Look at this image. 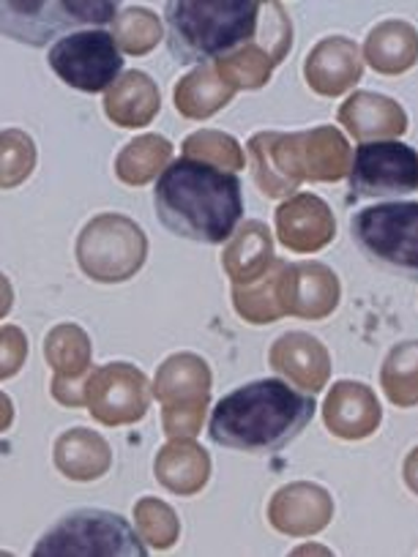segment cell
<instances>
[{"label": "cell", "instance_id": "1", "mask_svg": "<svg viewBox=\"0 0 418 557\" xmlns=\"http://www.w3.org/2000/svg\"><path fill=\"white\" fill-rule=\"evenodd\" d=\"M168 45L179 63L222 61L246 45H262L279 61L293 47V23L282 3L230 0V3H168Z\"/></svg>", "mask_w": 418, "mask_h": 557}, {"label": "cell", "instance_id": "2", "mask_svg": "<svg viewBox=\"0 0 418 557\" xmlns=\"http://www.w3.org/2000/svg\"><path fill=\"white\" fill-rule=\"evenodd\" d=\"M315 418V399L276 377L255 380L222 396L211 410L208 435L217 446L273 454L291 446Z\"/></svg>", "mask_w": 418, "mask_h": 557}, {"label": "cell", "instance_id": "3", "mask_svg": "<svg viewBox=\"0 0 418 557\" xmlns=\"http://www.w3.org/2000/svg\"><path fill=\"white\" fill-rule=\"evenodd\" d=\"M153 206L170 233L213 246L235 233L244 213V197L238 175L184 157L159 175Z\"/></svg>", "mask_w": 418, "mask_h": 557}, {"label": "cell", "instance_id": "4", "mask_svg": "<svg viewBox=\"0 0 418 557\" xmlns=\"http://www.w3.org/2000/svg\"><path fill=\"white\" fill-rule=\"evenodd\" d=\"M146 552L126 519L96 508L66 513L34 546V557H146Z\"/></svg>", "mask_w": 418, "mask_h": 557}, {"label": "cell", "instance_id": "5", "mask_svg": "<svg viewBox=\"0 0 418 557\" xmlns=\"http://www.w3.org/2000/svg\"><path fill=\"white\" fill-rule=\"evenodd\" d=\"M148 260V238L134 219L99 213L77 238V265L94 282L118 285L132 278Z\"/></svg>", "mask_w": 418, "mask_h": 557}, {"label": "cell", "instance_id": "6", "mask_svg": "<svg viewBox=\"0 0 418 557\" xmlns=\"http://www.w3.org/2000/svg\"><path fill=\"white\" fill-rule=\"evenodd\" d=\"M213 374L195 352H175L153 377V396L162 401V426L168 437H197L208 416Z\"/></svg>", "mask_w": 418, "mask_h": 557}, {"label": "cell", "instance_id": "7", "mask_svg": "<svg viewBox=\"0 0 418 557\" xmlns=\"http://www.w3.org/2000/svg\"><path fill=\"white\" fill-rule=\"evenodd\" d=\"M351 235L374 265L418 276V202L364 208L353 216Z\"/></svg>", "mask_w": 418, "mask_h": 557}, {"label": "cell", "instance_id": "8", "mask_svg": "<svg viewBox=\"0 0 418 557\" xmlns=\"http://www.w3.org/2000/svg\"><path fill=\"white\" fill-rule=\"evenodd\" d=\"M118 3L104 0H39V3H0V34L23 45L41 47L63 30L83 25H107L118 17Z\"/></svg>", "mask_w": 418, "mask_h": 557}, {"label": "cell", "instance_id": "9", "mask_svg": "<svg viewBox=\"0 0 418 557\" xmlns=\"http://www.w3.org/2000/svg\"><path fill=\"white\" fill-rule=\"evenodd\" d=\"M47 61L69 88L83 90V94H101L123 72V55L115 39L99 28L79 30V34H69L66 39H58Z\"/></svg>", "mask_w": 418, "mask_h": 557}, {"label": "cell", "instance_id": "10", "mask_svg": "<svg viewBox=\"0 0 418 557\" xmlns=\"http://www.w3.org/2000/svg\"><path fill=\"white\" fill-rule=\"evenodd\" d=\"M153 388L146 372L134 363H107L90 369L88 388H85V407L90 416L104 426H126L143 421L151 407Z\"/></svg>", "mask_w": 418, "mask_h": 557}, {"label": "cell", "instance_id": "11", "mask_svg": "<svg viewBox=\"0 0 418 557\" xmlns=\"http://www.w3.org/2000/svg\"><path fill=\"white\" fill-rule=\"evenodd\" d=\"M358 197H399L418 191V153L402 143H361L351 164Z\"/></svg>", "mask_w": 418, "mask_h": 557}, {"label": "cell", "instance_id": "12", "mask_svg": "<svg viewBox=\"0 0 418 557\" xmlns=\"http://www.w3.org/2000/svg\"><path fill=\"white\" fill-rule=\"evenodd\" d=\"M340 276L323 262H285L279 278V301L285 314L302 320H323L340 307Z\"/></svg>", "mask_w": 418, "mask_h": 557}, {"label": "cell", "instance_id": "13", "mask_svg": "<svg viewBox=\"0 0 418 557\" xmlns=\"http://www.w3.org/2000/svg\"><path fill=\"white\" fill-rule=\"evenodd\" d=\"M334 517V500L331 492L312 481H296L273 492L268 503V522L279 533L293 535V539H307L318 535L329 528Z\"/></svg>", "mask_w": 418, "mask_h": 557}, {"label": "cell", "instance_id": "14", "mask_svg": "<svg viewBox=\"0 0 418 557\" xmlns=\"http://www.w3.org/2000/svg\"><path fill=\"white\" fill-rule=\"evenodd\" d=\"M336 235L334 211L315 195H296L276 208V238L285 249L315 255Z\"/></svg>", "mask_w": 418, "mask_h": 557}, {"label": "cell", "instance_id": "15", "mask_svg": "<svg viewBox=\"0 0 418 557\" xmlns=\"http://www.w3.org/2000/svg\"><path fill=\"white\" fill-rule=\"evenodd\" d=\"M364 77V55L361 47L345 36H329L307 55L304 63V79L309 88L325 99L347 94L361 83Z\"/></svg>", "mask_w": 418, "mask_h": 557}, {"label": "cell", "instance_id": "16", "mask_svg": "<svg viewBox=\"0 0 418 557\" xmlns=\"http://www.w3.org/2000/svg\"><path fill=\"white\" fill-rule=\"evenodd\" d=\"M325 430L342 441H364L374 435L383 421V407L369 385L358 380H340L323 401Z\"/></svg>", "mask_w": 418, "mask_h": 557}, {"label": "cell", "instance_id": "17", "mask_svg": "<svg viewBox=\"0 0 418 557\" xmlns=\"http://www.w3.org/2000/svg\"><path fill=\"white\" fill-rule=\"evenodd\" d=\"M255 184L271 200L298 191L304 184L296 157V134L260 132L249 139Z\"/></svg>", "mask_w": 418, "mask_h": 557}, {"label": "cell", "instance_id": "18", "mask_svg": "<svg viewBox=\"0 0 418 557\" xmlns=\"http://www.w3.org/2000/svg\"><path fill=\"white\" fill-rule=\"evenodd\" d=\"M268 363L276 374L304 391L325 388L331 377V356L320 339L304 331L282 334L268 350Z\"/></svg>", "mask_w": 418, "mask_h": 557}, {"label": "cell", "instance_id": "19", "mask_svg": "<svg viewBox=\"0 0 418 557\" xmlns=\"http://www.w3.org/2000/svg\"><path fill=\"white\" fill-rule=\"evenodd\" d=\"M336 117L358 143L402 137L407 132V112L402 110L399 101L383 94H372V90H356L353 96H347Z\"/></svg>", "mask_w": 418, "mask_h": 557}, {"label": "cell", "instance_id": "20", "mask_svg": "<svg viewBox=\"0 0 418 557\" xmlns=\"http://www.w3.org/2000/svg\"><path fill=\"white\" fill-rule=\"evenodd\" d=\"M296 157L304 181L336 184L351 175V143L336 126L296 132Z\"/></svg>", "mask_w": 418, "mask_h": 557}, {"label": "cell", "instance_id": "21", "mask_svg": "<svg viewBox=\"0 0 418 557\" xmlns=\"http://www.w3.org/2000/svg\"><path fill=\"white\" fill-rule=\"evenodd\" d=\"M157 481L173 495H197L211 479V457L195 437H173L153 462Z\"/></svg>", "mask_w": 418, "mask_h": 557}, {"label": "cell", "instance_id": "22", "mask_svg": "<svg viewBox=\"0 0 418 557\" xmlns=\"http://www.w3.org/2000/svg\"><path fill=\"white\" fill-rule=\"evenodd\" d=\"M162 96L146 72H123L104 94V112L115 126L139 128L157 117Z\"/></svg>", "mask_w": 418, "mask_h": 557}, {"label": "cell", "instance_id": "23", "mask_svg": "<svg viewBox=\"0 0 418 557\" xmlns=\"http://www.w3.org/2000/svg\"><path fill=\"white\" fill-rule=\"evenodd\" d=\"M361 55L385 77L405 74L418 63V30L405 20H385L369 30Z\"/></svg>", "mask_w": 418, "mask_h": 557}, {"label": "cell", "instance_id": "24", "mask_svg": "<svg viewBox=\"0 0 418 557\" xmlns=\"http://www.w3.org/2000/svg\"><path fill=\"white\" fill-rule=\"evenodd\" d=\"M273 260H276L273 257V235L268 224L262 222L241 224L222 255L224 273L233 285H249V282L260 278L273 265Z\"/></svg>", "mask_w": 418, "mask_h": 557}, {"label": "cell", "instance_id": "25", "mask_svg": "<svg viewBox=\"0 0 418 557\" xmlns=\"http://www.w3.org/2000/svg\"><path fill=\"white\" fill-rule=\"evenodd\" d=\"M52 459L69 481H96L110 470L112 451L99 432L77 426L58 437Z\"/></svg>", "mask_w": 418, "mask_h": 557}, {"label": "cell", "instance_id": "26", "mask_svg": "<svg viewBox=\"0 0 418 557\" xmlns=\"http://www.w3.org/2000/svg\"><path fill=\"white\" fill-rule=\"evenodd\" d=\"M235 94H238V90L219 77L217 66L202 63V66L192 69L189 74H184V77L179 79L173 99L181 115L189 117V121H206V117L224 110Z\"/></svg>", "mask_w": 418, "mask_h": 557}, {"label": "cell", "instance_id": "27", "mask_svg": "<svg viewBox=\"0 0 418 557\" xmlns=\"http://www.w3.org/2000/svg\"><path fill=\"white\" fill-rule=\"evenodd\" d=\"M173 159V146L162 134L134 137L115 159V175L126 186H146L168 170Z\"/></svg>", "mask_w": 418, "mask_h": 557}, {"label": "cell", "instance_id": "28", "mask_svg": "<svg viewBox=\"0 0 418 557\" xmlns=\"http://www.w3.org/2000/svg\"><path fill=\"white\" fill-rule=\"evenodd\" d=\"M285 260H273L268 273L249 282V285H233V307L241 320L249 325H268L285 318V309L279 301V278H282Z\"/></svg>", "mask_w": 418, "mask_h": 557}, {"label": "cell", "instance_id": "29", "mask_svg": "<svg viewBox=\"0 0 418 557\" xmlns=\"http://www.w3.org/2000/svg\"><path fill=\"white\" fill-rule=\"evenodd\" d=\"M380 385L391 405H418V342H402V345L391 347L380 367Z\"/></svg>", "mask_w": 418, "mask_h": 557}, {"label": "cell", "instance_id": "30", "mask_svg": "<svg viewBox=\"0 0 418 557\" xmlns=\"http://www.w3.org/2000/svg\"><path fill=\"white\" fill-rule=\"evenodd\" d=\"M279 63L282 61L262 45H246L224 55L213 66H217L219 77L233 85L235 90H260L266 88Z\"/></svg>", "mask_w": 418, "mask_h": 557}, {"label": "cell", "instance_id": "31", "mask_svg": "<svg viewBox=\"0 0 418 557\" xmlns=\"http://www.w3.org/2000/svg\"><path fill=\"white\" fill-rule=\"evenodd\" d=\"M90 339L79 325L61 323L47 334L45 339V358L52 367V372L72 377L90 369Z\"/></svg>", "mask_w": 418, "mask_h": 557}, {"label": "cell", "instance_id": "32", "mask_svg": "<svg viewBox=\"0 0 418 557\" xmlns=\"http://www.w3.org/2000/svg\"><path fill=\"white\" fill-rule=\"evenodd\" d=\"M112 39H115L118 50H123L126 55H148L164 39L162 20L148 9L132 7L115 17Z\"/></svg>", "mask_w": 418, "mask_h": 557}, {"label": "cell", "instance_id": "33", "mask_svg": "<svg viewBox=\"0 0 418 557\" xmlns=\"http://www.w3.org/2000/svg\"><path fill=\"white\" fill-rule=\"evenodd\" d=\"M184 157L202 164H211V168L224 170V173H238L246 164L238 139L224 132H213V128H202V132L189 134L184 139Z\"/></svg>", "mask_w": 418, "mask_h": 557}, {"label": "cell", "instance_id": "34", "mask_svg": "<svg viewBox=\"0 0 418 557\" xmlns=\"http://www.w3.org/2000/svg\"><path fill=\"white\" fill-rule=\"evenodd\" d=\"M34 139L23 128H7L0 132V189H14L30 178L36 170Z\"/></svg>", "mask_w": 418, "mask_h": 557}, {"label": "cell", "instance_id": "35", "mask_svg": "<svg viewBox=\"0 0 418 557\" xmlns=\"http://www.w3.org/2000/svg\"><path fill=\"white\" fill-rule=\"evenodd\" d=\"M134 522H137L139 539L151 544L153 549H170L181 535L179 513L157 497H143L134 506Z\"/></svg>", "mask_w": 418, "mask_h": 557}, {"label": "cell", "instance_id": "36", "mask_svg": "<svg viewBox=\"0 0 418 557\" xmlns=\"http://www.w3.org/2000/svg\"><path fill=\"white\" fill-rule=\"evenodd\" d=\"M28 358V336L17 325L0 329V380H9L25 367Z\"/></svg>", "mask_w": 418, "mask_h": 557}, {"label": "cell", "instance_id": "37", "mask_svg": "<svg viewBox=\"0 0 418 557\" xmlns=\"http://www.w3.org/2000/svg\"><path fill=\"white\" fill-rule=\"evenodd\" d=\"M90 369L83 374H72V377L56 374V377H52V385H50L52 399L61 401V405H66V407H85V388H88Z\"/></svg>", "mask_w": 418, "mask_h": 557}, {"label": "cell", "instance_id": "38", "mask_svg": "<svg viewBox=\"0 0 418 557\" xmlns=\"http://www.w3.org/2000/svg\"><path fill=\"white\" fill-rule=\"evenodd\" d=\"M402 473H405V484H407V490L416 492V495H418V446L413 448L410 454H407L405 468H402Z\"/></svg>", "mask_w": 418, "mask_h": 557}, {"label": "cell", "instance_id": "39", "mask_svg": "<svg viewBox=\"0 0 418 557\" xmlns=\"http://www.w3.org/2000/svg\"><path fill=\"white\" fill-rule=\"evenodd\" d=\"M14 307V287L7 278V273H0V320L7 318Z\"/></svg>", "mask_w": 418, "mask_h": 557}, {"label": "cell", "instance_id": "40", "mask_svg": "<svg viewBox=\"0 0 418 557\" xmlns=\"http://www.w3.org/2000/svg\"><path fill=\"white\" fill-rule=\"evenodd\" d=\"M14 424V405L3 391H0V432H7Z\"/></svg>", "mask_w": 418, "mask_h": 557}]
</instances>
